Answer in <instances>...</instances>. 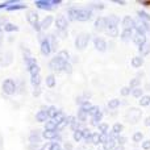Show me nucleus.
I'll list each match as a JSON object with an SVG mask.
<instances>
[{
	"label": "nucleus",
	"mask_w": 150,
	"mask_h": 150,
	"mask_svg": "<svg viewBox=\"0 0 150 150\" xmlns=\"http://www.w3.org/2000/svg\"><path fill=\"white\" fill-rule=\"evenodd\" d=\"M91 144L93 145H100L101 144V134L98 132H92V140H91Z\"/></svg>",
	"instance_id": "nucleus-37"
},
{
	"label": "nucleus",
	"mask_w": 150,
	"mask_h": 150,
	"mask_svg": "<svg viewBox=\"0 0 150 150\" xmlns=\"http://www.w3.org/2000/svg\"><path fill=\"white\" fill-rule=\"evenodd\" d=\"M98 150H103V149H98Z\"/></svg>",
	"instance_id": "nucleus-63"
},
{
	"label": "nucleus",
	"mask_w": 150,
	"mask_h": 150,
	"mask_svg": "<svg viewBox=\"0 0 150 150\" xmlns=\"http://www.w3.org/2000/svg\"><path fill=\"white\" fill-rule=\"evenodd\" d=\"M30 83L33 88H37L41 86V75H32L30 76Z\"/></svg>",
	"instance_id": "nucleus-33"
},
{
	"label": "nucleus",
	"mask_w": 150,
	"mask_h": 150,
	"mask_svg": "<svg viewBox=\"0 0 150 150\" xmlns=\"http://www.w3.org/2000/svg\"><path fill=\"white\" fill-rule=\"evenodd\" d=\"M34 4H36L37 7H40V8H52L53 7V4H52L50 0H45V1H36Z\"/></svg>",
	"instance_id": "nucleus-44"
},
{
	"label": "nucleus",
	"mask_w": 150,
	"mask_h": 150,
	"mask_svg": "<svg viewBox=\"0 0 150 150\" xmlns=\"http://www.w3.org/2000/svg\"><path fill=\"white\" fill-rule=\"evenodd\" d=\"M140 105L141 107H149L150 105V95H144L140 99Z\"/></svg>",
	"instance_id": "nucleus-45"
},
{
	"label": "nucleus",
	"mask_w": 150,
	"mask_h": 150,
	"mask_svg": "<svg viewBox=\"0 0 150 150\" xmlns=\"http://www.w3.org/2000/svg\"><path fill=\"white\" fill-rule=\"evenodd\" d=\"M3 34H4V30H3V26L0 25V40H3Z\"/></svg>",
	"instance_id": "nucleus-61"
},
{
	"label": "nucleus",
	"mask_w": 150,
	"mask_h": 150,
	"mask_svg": "<svg viewBox=\"0 0 150 150\" xmlns=\"http://www.w3.org/2000/svg\"><path fill=\"white\" fill-rule=\"evenodd\" d=\"M3 30L4 32H17L18 26L15 25V24H12V23H9V21H5L4 25H3Z\"/></svg>",
	"instance_id": "nucleus-26"
},
{
	"label": "nucleus",
	"mask_w": 150,
	"mask_h": 150,
	"mask_svg": "<svg viewBox=\"0 0 150 150\" xmlns=\"http://www.w3.org/2000/svg\"><path fill=\"white\" fill-rule=\"evenodd\" d=\"M133 42H134V45L137 47H141V46H144V45L148 42V40H146V36H142V34H136L134 33V36H133Z\"/></svg>",
	"instance_id": "nucleus-15"
},
{
	"label": "nucleus",
	"mask_w": 150,
	"mask_h": 150,
	"mask_svg": "<svg viewBox=\"0 0 150 150\" xmlns=\"http://www.w3.org/2000/svg\"><path fill=\"white\" fill-rule=\"evenodd\" d=\"M45 82H46V86L49 88H54L55 84H57V79H55V75L54 74H49L46 76V79H45Z\"/></svg>",
	"instance_id": "nucleus-24"
},
{
	"label": "nucleus",
	"mask_w": 150,
	"mask_h": 150,
	"mask_svg": "<svg viewBox=\"0 0 150 150\" xmlns=\"http://www.w3.org/2000/svg\"><path fill=\"white\" fill-rule=\"evenodd\" d=\"M25 66H26V70L29 71V74L32 75H40V66L37 63V59L33 57H29L25 59Z\"/></svg>",
	"instance_id": "nucleus-5"
},
{
	"label": "nucleus",
	"mask_w": 150,
	"mask_h": 150,
	"mask_svg": "<svg viewBox=\"0 0 150 150\" xmlns=\"http://www.w3.org/2000/svg\"><path fill=\"white\" fill-rule=\"evenodd\" d=\"M63 150H73L74 149V146H73V144L71 142H65L63 144Z\"/></svg>",
	"instance_id": "nucleus-54"
},
{
	"label": "nucleus",
	"mask_w": 150,
	"mask_h": 150,
	"mask_svg": "<svg viewBox=\"0 0 150 150\" xmlns=\"http://www.w3.org/2000/svg\"><path fill=\"white\" fill-rule=\"evenodd\" d=\"M28 140L30 144H38L40 145V142H41V140H42V132L40 129H33L29 133Z\"/></svg>",
	"instance_id": "nucleus-12"
},
{
	"label": "nucleus",
	"mask_w": 150,
	"mask_h": 150,
	"mask_svg": "<svg viewBox=\"0 0 150 150\" xmlns=\"http://www.w3.org/2000/svg\"><path fill=\"white\" fill-rule=\"evenodd\" d=\"M18 8H24L23 4H18V5H12V7L8 8V11H13V9H18Z\"/></svg>",
	"instance_id": "nucleus-58"
},
{
	"label": "nucleus",
	"mask_w": 150,
	"mask_h": 150,
	"mask_svg": "<svg viewBox=\"0 0 150 150\" xmlns=\"http://www.w3.org/2000/svg\"><path fill=\"white\" fill-rule=\"evenodd\" d=\"M38 150H50V142H46L45 145L40 146V149H38Z\"/></svg>",
	"instance_id": "nucleus-57"
},
{
	"label": "nucleus",
	"mask_w": 150,
	"mask_h": 150,
	"mask_svg": "<svg viewBox=\"0 0 150 150\" xmlns=\"http://www.w3.org/2000/svg\"><path fill=\"white\" fill-rule=\"evenodd\" d=\"M57 55H58V57L62 58L63 61H69V59H70V54H69L67 50H61V52L58 53Z\"/></svg>",
	"instance_id": "nucleus-48"
},
{
	"label": "nucleus",
	"mask_w": 150,
	"mask_h": 150,
	"mask_svg": "<svg viewBox=\"0 0 150 150\" xmlns=\"http://www.w3.org/2000/svg\"><path fill=\"white\" fill-rule=\"evenodd\" d=\"M47 40L50 42V46H52V52H57L58 47V41H57V36L55 34H47Z\"/></svg>",
	"instance_id": "nucleus-23"
},
{
	"label": "nucleus",
	"mask_w": 150,
	"mask_h": 150,
	"mask_svg": "<svg viewBox=\"0 0 150 150\" xmlns=\"http://www.w3.org/2000/svg\"><path fill=\"white\" fill-rule=\"evenodd\" d=\"M53 21H54V17L53 16H46V17L44 18L42 21H40V26H41V30H46V29L50 28V25L53 24Z\"/></svg>",
	"instance_id": "nucleus-16"
},
{
	"label": "nucleus",
	"mask_w": 150,
	"mask_h": 150,
	"mask_svg": "<svg viewBox=\"0 0 150 150\" xmlns=\"http://www.w3.org/2000/svg\"><path fill=\"white\" fill-rule=\"evenodd\" d=\"M93 46H95V49L98 50V52L104 53L107 50V47H108V44H107V41L103 38V37L98 36L93 38Z\"/></svg>",
	"instance_id": "nucleus-9"
},
{
	"label": "nucleus",
	"mask_w": 150,
	"mask_h": 150,
	"mask_svg": "<svg viewBox=\"0 0 150 150\" xmlns=\"http://www.w3.org/2000/svg\"><path fill=\"white\" fill-rule=\"evenodd\" d=\"M141 119V111L138 108H130L125 115V120L130 124H136Z\"/></svg>",
	"instance_id": "nucleus-6"
},
{
	"label": "nucleus",
	"mask_w": 150,
	"mask_h": 150,
	"mask_svg": "<svg viewBox=\"0 0 150 150\" xmlns=\"http://www.w3.org/2000/svg\"><path fill=\"white\" fill-rule=\"evenodd\" d=\"M73 137H74L75 142H80V141H83V129H79V130L73 132Z\"/></svg>",
	"instance_id": "nucleus-40"
},
{
	"label": "nucleus",
	"mask_w": 150,
	"mask_h": 150,
	"mask_svg": "<svg viewBox=\"0 0 150 150\" xmlns=\"http://www.w3.org/2000/svg\"><path fill=\"white\" fill-rule=\"evenodd\" d=\"M138 52L141 53V57H146V55L150 53V42H146L144 46H141V47H138Z\"/></svg>",
	"instance_id": "nucleus-34"
},
{
	"label": "nucleus",
	"mask_w": 150,
	"mask_h": 150,
	"mask_svg": "<svg viewBox=\"0 0 150 150\" xmlns=\"http://www.w3.org/2000/svg\"><path fill=\"white\" fill-rule=\"evenodd\" d=\"M132 141H133V142H136V144L142 142V141H144V133H142V132H136V133H133Z\"/></svg>",
	"instance_id": "nucleus-38"
},
{
	"label": "nucleus",
	"mask_w": 150,
	"mask_h": 150,
	"mask_svg": "<svg viewBox=\"0 0 150 150\" xmlns=\"http://www.w3.org/2000/svg\"><path fill=\"white\" fill-rule=\"evenodd\" d=\"M63 71H65L66 74H73V65H71V62L69 61V62H66V65H65V69H63Z\"/></svg>",
	"instance_id": "nucleus-50"
},
{
	"label": "nucleus",
	"mask_w": 150,
	"mask_h": 150,
	"mask_svg": "<svg viewBox=\"0 0 150 150\" xmlns=\"http://www.w3.org/2000/svg\"><path fill=\"white\" fill-rule=\"evenodd\" d=\"M130 93H132V90H130L128 86H125V87H121V90H120V95L124 96V98H127V96H129Z\"/></svg>",
	"instance_id": "nucleus-47"
},
{
	"label": "nucleus",
	"mask_w": 150,
	"mask_h": 150,
	"mask_svg": "<svg viewBox=\"0 0 150 150\" xmlns=\"http://www.w3.org/2000/svg\"><path fill=\"white\" fill-rule=\"evenodd\" d=\"M120 23H121V20L119 18V16L116 15L108 16V17H105V30L111 28H116V26H119Z\"/></svg>",
	"instance_id": "nucleus-10"
},
{
	"label": "nucleus",
	"mask_w": 150,
	"mask_h": 150,
	"mask_svg": "<svg viewBox=\"0 0 150 150\" xmlns=\"http://www.w3.org/2000/svg\"><path fill=\"white\" fill-rule=\"evenodd\" d=\"M28 21L38 33H41V26H40V16L34 11H29L28 12Z\"/></svg>",
	"instance_id": "nucleus-7"
},
{
	"label": "nucleus",
	"mask_w": 150,
	"mask_h": 150,
	"mask_svg": "<svg viewBox=\"0 0 150 150\" xmlns=\"http://www.w3.org/2000/svg\"><path fill=\"white\" fill-rule=\"evenodd\" d=\"M36 120L38 122H46L49 119V116H47V112L45 111V109H40L38 112L36 113Z\"/></svg>",
	"instance_id": "nucleus-20"
},
{
	"label": "nucleus",
	"mask_w": 150,
	"mask_h": 150,
	"mask_svg": "<svg viewBox=\"0 0 150 150\" xmlns=\"http://www.w3.org/2000/svg\"><path fill=\"white\" fill-rule=\"evenodd\" d=\"M12 59H13V55L11 52H5L0 54V65L1 66H9L12 63Z\"/></svg>",
	"instance_id": "nucleus-13"
},
{
	"label": "nucleus",
	"mask_w": 150,
	"mask_h": 150,
	"mask_svg": "<svg viewBox=\"0 0 150 150\" xmlns=\"http://www.w3.org/2000/svg\"><path fill=\"white\" fill-rule=\"evenodd\" d=\"M145 125H146V127H149V128H150V116H148V117L145 119Z\"/></svg>",
	"instance_id": "nucleus-59"
},
{
	"label": "nucleus",
	"mask_w": 150,
	"mask_h": 150,
	"mask_svg": "<svg viewBox=\"0 0 150 150\" xmlns=\"http://www.w3.org/2000/svg\"><path fill=\"white\" fill-rule=\"evenodd\" d=\"M40 93H41V87L33 88V96H40Z\"/></svg>",
	"instance_id": "nucleus-56"
},
{
	"label": "nucleus",
	"mask_w": 150,
	"mask_h": 150,
	"mask_svg": "<svg viewBox=\"0 0 150 150\" xmlns=\"http://www.w3.org/2000/svg\"><path fill=\"white\" fill-rule=\"evenodd\" d=\"M121 24H122V26H124V29L125 28H134V25H136V20H133V17L132 16H124L122 17V20H121Z\"/></svg>",
	"instance_id": "nucleus-18"
},
{
	"label": "nucleus",
	"mask_w": 150,
	"mask_h": 150,
	"mask_svg": "<svg viewBox=\"0 0 150 150\" xmlns=\"http://www.w3.org/2000/svg\"><path fill=\"white\" fill-rule=\"evenodd\" d=\"M1 90L5 95H15V93L17 92V84H16V82L13 79L8 78V79H5L4 82H3Z\"/></svg>",
	"instance_id": "nucleus-3"
},
{
	"label": "nucleus",
	"mask_w": 150,
	"mask_h": 150,
	"mask_svg": "<svg viewBox=\"0 0 150 150\" xmlns=\"http://www.w3.org/2000/svg\"><path fill=\"white\" fill-rule=\"evenodd\" d=\"M66 116H67V115H65L62 111H59L54 117H53V119H50V120H53V121H54L57 125H59V124H65Z\"/></svg>",
	"instance_id": "nucleus-22"
},
{
	"label": "nucleus",
	"mask_w": 150,
	"mask_h": 150,
	"mask_svg": "<svg viewBox=\"0 0 150 150\" xmlns=\"http://www.w3.org/2000/svg\"><path fill=\"white\" fill-rule=\"evenodd\" d=\"M116 148V142L113 141H107L105 144H103V150H113Z\"/></svg>",
	"instance_id": "nucleus-46"
},
{
	"label": "nucleus",
	"mask_w": 150,
	"mask_h": 150,
	"mask_svg": "<svg viewBox=\"0 0 150 150\" xmlns=\"http://www.w3.org/2000/svg\"><path fill=\"white\" fill-rule=\"evenodd\" d=\"M130 95L133 96V98H137V99H141L144 96V90L141 87L138 88H134V90H132V93Z\"/></svg>",
	"instance_id": "nucleus-41"
},
{
	"label": "nucleus",
	"mask_w": 150,
	"mask_h": 150,
	"mask_svg": "<svg viewBox=\"0 0 150 150\" xmlns=\"http://www.w3.org/2000/svg\"><path fill=\"white\" fill-rule=\"evenodd\" d=\"M91 108H92V104H91L90 101H83V103L79 105V109H80V111L86 112V113H88V112L91 111Z\"/></svg>",
	"instance_id": "nucleus-39"
},
{
	"label": "nucleus",
	"mask_w": 150,
	"mask_h": 150,
	"mask_svg": "<svg viewBox=\"0 0 150 150\" xmlns=\"http://www.w3.org/2000/svg\"><path fill=\"white\" fill-rule=\"evenodd\" d=\"M108 132H109V125L107 124V122H100V124L98 125V133H100V134H107Z\"/></svg>",
	"instance_id": "nucleus-32"
},
{
	"label": "nucleus",
	"mask_w": 150,
	"mask_h": 150,
	"mask_svg": "<svg viewBox=\"0 0 150 150\" xmlns=\"http://www.w3.org/2000/svg\"><path fill=\"white\" fill-rule=\"evenodd\" d=\"M142 145H141V148H142V150H150V140H144Z\"/></svg>",
	"instance_id": "nucleus-52"
},
{
	"label": "nucleus",
	"mask_w": 150,
	"mask_h": 150,
	"mask_svg": "<svg viewBox=\"0 0 150 150\" xmlns=\"http://www.w3.org/2000/svg\"><path fill=\"white\" fill-rule=\"evenodd\" d=\"M57 127L58 125L55 124L53 120H47L45 122V130H52V132H57Z\"/></svg>",
	"instance_id": "nucleus-35"
},
{
	"label": "nucleus",
	"mask_w": 150,
	"mask_h": 150,
	"mask_svg": "<svg viewBox=\"0 0 150 150\" xmlns=\"http://www.w3.org/2000/svg\"><path fill=\"white\" fill-rule=\"evenodd\" d=\"M121 105V101H120V99H111V100L107 103V108L109 109V111H116L119 107Z\"/></svg>",
	"instance_id": "nucleus-21"
},
{
	"label": "nucleus",
	"mask_w": 150,
	"mask_h": 150,
	"mask_svg": "<svg viewBox=\"0 0 150 150\" xmlns=\"http://www.w3.org/2000/svg\"><path fill=\"white\" fill-rule=\"evenodd\" d=\"M120 36H121V40H124V41H129V40H132L133 36H134V30H133L132 28H125V29H122V32L120 33Z\"/></svg>",
	"instance_id": "nucleus-17"
},
{
	"label": "nucleus",
	"mask_w": 150,
	"mask_h": 150,
	"mask_svg": "<svg viewBox=\"0 0 150 150\" xmlns=\"http://www.w3.org/2000/svg\"><path fill=\"white\" fill-rule=\"evenodd\" d=\"M92 9H83V8H69L67 16L70 20L74 21H87L92 17Z\"/></svg>",
	"instance_id": "nucleus-1"
},
{
	"label": "nucleus",
	"mask_w": 150,
	"mask_h": 150,
	"mask_svg": "<svg viewBox=\"0 0 150 150\" xmlns=\"http://www.w3.org/2000/svg\"><path fill=\"white\" fill-rule=\"evenodd\" d=\"M91 41V36L88 33H79L75 38V47L78 50H84Z\"/></svg>",
	"instance_id": "nucleus-2"
},
{
	"label": "nucleus",
	"mask_w": 150,
	"mask_h": 150,
	"mask_svg": "<svg viewBox=\"0 0 150 150\" xmlns=\"http://www.w3.org/2000/svg\"><path fill=\"white\" fill-rule=\"evenodd\" d=\"M42 109H45V111L47 112V116H49V119H53V117L55 116V115L59 112V109L57 108V107L54 105H50V107H44Z\"/></svg>",
	"instance_id": "nucleus-25"
},
{
	"label": "nucleus",
	"mask_w": 150,
	"mask_h": 150,
	"mask_svg": "<svg viewBox=\"0 0 150 150\" xmlns=\"http://www.w3.org/2000/svg\"><path fill=\"white\" fill-rule=\"evenodd\" d=\"M144 65V58L141 57V55H136V57L132 58V66L136 69L141 67V66Z\"/></svg>",
	"instance_id": "nucleus-29"
},
{
	"label": "nucleus",
	"mask_w": 150,
	"mask_h": 150,
	"mask_svg": "<svg viewBox=\"0 0 150 150\" xmlns=\"http://www.w3.org/2000/svg\"><path fill=\"white\" fill-rule=\"evenodd\" d=\"M137 15H138V17L141 18V21H146V23H150V15H149V13H146L145 11H138Z\"/></svg>",
	"instance_id": "nucleus-42"
},
{
	"label": "nucleus",
	"mask_w": 150,
	"mask_h": 150,
	"mask_svg": "<svg viewBox=\"0 0 150 150\" xmlns=\"http://www.w3.org/2000/svg\"><path fill=\"white\" fill-rule=\"evenodd\" d=\"M50 150H63L61 144L58 142H50Z\"/></svg>",
	"instance_id": "nucleus-51"
},
{
	"label": "nucleus",
	"mask_w": 150,
	"mask_h": 150,
	"mask_svg": "<svg viewBox=\"0 0 150 150\" xmlns=\"http://www.w3.org/2000/svg\"><path fill=\"white\" fill-rule=\"evenodd\" d=\"M66 62H69V61H63L61 57L54 55V57L52 58V61L49 62V67L52 69L53 71H58V73H59V71H63Z\"/></svg>",
	"instance_id": "nucleus-4"
},
{
	"label": "nucleus",
	"mask_w": 150,
	"mask_h": 150,
	"mask_svg": "<svg viewBox=\"0 0 150 150\" xmlns=\"http://www.w3.org/2000/svg\"><path fill=\"white\" fill-rule=\"evenodd\" d=\"M125 142H127V137H125V136H122V134H119V136H117V138H116V145L124 146Z\"/></svg>",
	"instance_id": "nucleus-49"
},
{
	"label": "nucleus",
	"mask_w": 150,
	"mask_h": 150,
	"mask_svg": "<svg viewBox=\"0 0 150 150\" xmlns=\"http://www.w3.org/2000/svg\"><path fill=\"white\" fill-rule=\"evenodd\" d=\"M38 149H40L38 144H29L28 146V150H38Z\"/></svg>",
	"instance_id": "nucleus-55"
},
{
	"label": "nucleus",
	"mask_w": 150,
	"mask_h": 150,
	"mask_svg": "<svg viewBox=\"0 0 150 150\" xmlns=\"http://www.w3.org/2000/svg\"><path fill=\"white\" fill-rule=\"evenodd\" d=\"M140 84H141V78L140 76H134V78H132V79H130L129 86H128V87H129L130 90H134V88L140 87Z\"/></svg>",
	"instance_id": "nucleus-28"
},
{
	"label": "nucleus",
	"mask_w": 150,
	"mask_h": 150,
	"mask_svg": "<svg viewBox=\"0 0 150 150\" xmlns=\"http://www.w3.org/2000/svg\"><path fill=\"white\" fill-rule=\"evenodd\" d=\"M93 28H95L98 32H104L105 30V17L99 16V17L95 20V23H93Z\"/></svg>",
	"instance_id": "nucleus-14"
},
{
	"label": "nucleus",
	"mask_w": 150,
	"mask_h": 150,
	"mask_svg": "<svg viewBox=\"0 0 150 150\" xmlns=\"http://www.w3.org/2000/svg\"><path fill=\"white\" fill-rule=\"evenodd\" d=\"M91 140H92V132L88 128H83V141L86 144H91Z\"/></svg>",
	"instance_id": "nucleus-27"
},
{
	"label": "nucleus",
	"mask_w": 150,
	"mask_h": 150,
	"mask_svg": "<svg viewBox=\"0 0 150 150\" xmlns=\"http://www.w3.org/2000/svg\"><path fill=\"white\" fill-rule=\"evenodd\" d=\"M122 130H124V127H122V124H120V122H116V124H113V127H112L111 132L119 136V134H121Z\"/></svg>",
	"instance_id": "nucleus-36"
},
{
	"label": "nucleus",
	"mask_w": 150,
	"mask_h": 150,
	"mask_svg": "<svg viewBox=\"0 0 150 150\" xmlns=\"http://www.w3.org/2000/svg\"><path fill=\"white\" fill-rule=\"evenodd\" d=\"M105 33H107V36H109L111 38H116V37L120 36V29H119V26H116V28H111V29H107Z\"/></svg>",
	"instance_id": "nucleus-30"
},
{
	"label": "nucleus",
	"mask_w": 150,
	"mask_h": 150,
	"mask_svg": "<svg viewBox=\"0 0 150 150\" xmlns=\"http://www.w3.org/2000/svg\"><path fill=\"white\" fill-rule=\"evenodd\" d=\"M55 36L61 37V38H66V37H67V30H57Z\"/></svg>",
	"instance_id": "nucleus-53"
},
{
	"label": "nucleus",
	"mask_w": 150,
	"mask_h": 150,
	"mask_svg": "<svg viewBox=\"0 0 150 150\" xmlns=\"http://www.w3.org/2000/svg\"><path fill=\"white\" fill-rule=\"evenodd\" d=\"M57 136H58V132H52V130H45V129L42 130V138L50 141V142H54Z\"/></svg>",
	"instance_id": "nucleus-19"
},
{
	"label": "nucleus",
	"mask_w": 150,
	"mask_h": 150,
	"mask_svg": "<svg viewBox=\"0 0 150 150\" xmlns=\"http://www.w3.org/2000/svg\"><path fill=\"white\" fill-rule=\"evenodd\" d=\"M76 120L79 122H86L88 120V113H86V112H83V111H80V109H78V112H76Z\"/></svg>",
	"instance_id": "nucleus-31"
},
{
	"label": "nucleus",
	"mask_w": 150,
	"mask_h": 150,
	"mask_svg": "<svg viewBox=\"0 0 150 150\" xmlns=\"http://www.w3.org/2000/svg\"><path fill=\"white\" fill-rule=\"evenodd\" d=\"M1 44H3V40H0V46H1Z\"/></svg>",
	"instance_id": "nucleus-62"
},
{
	"label": "nucleus",
	"mask_w": 150,
	"mask_h": 150,
	"mask_svg": "<svg viewBox=\"0 0 150 150\" xmlns=\"http://www.w3.org/2000/svg\"><path fill=\"white\" fill-rule=\"evenodd\" d=\"M113 150H125L124 146H121V145H116V148H115Z\"/></svg>",
	"instance_id": "nucleus-60"
},
{
	"label": "nucleus",
	"mask_w": 150,
	"mask_h": 150,
	"mask_svg": "<svg viewBox=\"0 0 150 150\" xmlns=\"http://www.w3.org/2000/svg\"><path fill=\"white\" fill-rule=\"evenodd\" d=\"M55 26H57V30H67L69 26V18H66L63 15H59L55 18Z\"/></svg>",
	"instance_id": "nucleus-11"
},
{
	"label": "nucleus",
	"mask_w": 150,
	"mask_h": 150,
	"mask_svg": "<svg viewBox=\"0 0 150 150\" xmlns=\"http://www.w3.org/2000/svg\"><path fill=\"white\" fill-rule=\"evenodd\" d=\"M40 50H41L42 55L44 57H49L52 54V46H50V42L47 40V37L45 36L44 38H41V42H40Z\"/></svg>",
	"instance_id": "nucleus-8"
},
{
	"label": "nucleus",
	"mask_w": 150,
	"mask_h": 150,
	"mask_svg": "<svg viewBox=\"0 0 150 150\" xmlns=\"http://www.w3.org/2000/svg\"><path fill=\"white\" fill-rule=\"evenodd\" d=\"M100 113H103V112L100 111V107H98V105H92L91 111L88 112L90 117H95V116H98V115H100Z\"/></svg>",
	"instance_id": "nucleus-43"
}]
</instances>
